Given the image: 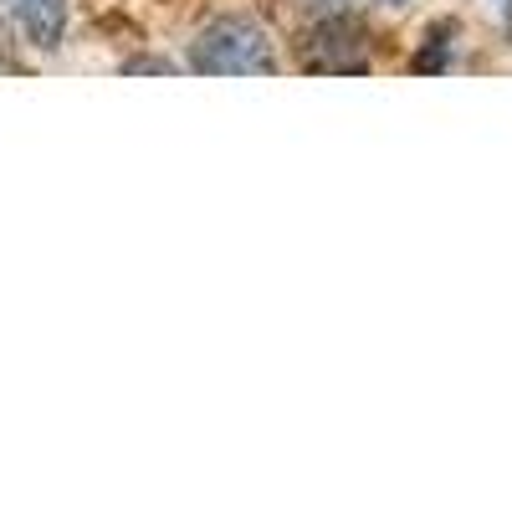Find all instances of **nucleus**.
I'll return each mask as SVG.
<instances>
[{
  "label": "nucleus",
  "mask_w": 512,
  "mask_h": 512,
  "mask_svg": "<svg viewBox=\"0 0 512 512\" xmlns=\"http://www.w3.org/2000/svg\"><path fill=\"white\" fill-rule=\"evenodd\" d=\"M451 31H456V21H436L431 31H425V52L415 57L420 72H446V67H451V62H446V52H451L446 36H451Z\"/></svg>",
  "instance_id": "nucleus-3"
},
{
  "label": "nucleus",
  "mask_w": 512,
  "mask_h": 512,
  "mask_svg": "<svg viewBox=\"0 0 512 512\" xmlns=\"http://www.w3.org/2000/svg\"><path fill=\"white\" fill-rule=\"evenodd\" d=\"M379 6H390V11H400V6H410V0H379Z\"/></svg>",
  "instance_id": "nucleus-4"
},
{
  "label": "nucleus",
  "mask_w": 512,
  "mask_h": 512,
  "mask_svg": "<svg viewBox=\"0 0 512 512\" xmlns=\"http://www.w3.org/2000/svg\"><path fill=\"white\" fill-rule=\"evenodd\" d=\"M497 6H507V11H512V0H497Z\"/></svg>",
  "instance_id": "nucleus-5"
},
{
  "label": "nucleus",
  "mask_w": 512,
  "mask_h": 512,
  "mask_svg": "<svg viewBox=\"0 0 512 512\" xmlns=\"http://www.w3.org/2000/svg\"><path fill=\"white\" fill-rule=\"evenodd\" d=\"M195 72H231V77H256L277 72V47L272 36L256 26L251 16H216L190 47Z\"/></svg>",
  "instance_id": "nucleus-1"
},
{
  "label": "nucleus",
  "mask_w": 512,
  "mask_h": 512,
  "mask_svg": "<svg viewBox=\"0 0 512 512\" xmlns=\"http://www.w3.org/2000/svg\"><path fill=\"white\" fill-rule=\"evenodd\" d=\"M11 16L26 31L31 47L41 52H57L62 36H67V16H72V0H11Z\"/></svg>",
  "instance_id": "nucleus-2"
}]
</instances>
